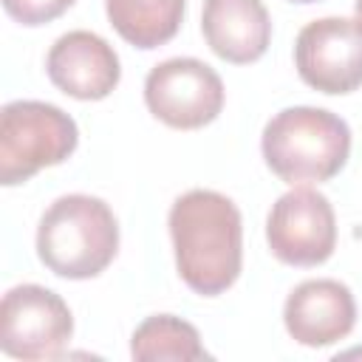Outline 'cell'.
Here are the masks:
<instances>
[{
    "mask_svg": "<svg viewBox=\"0 0 362 362\" xmlns=\"http://www.w3.org/2000/svg\"><path fill=\"white\" fill-rule=\"evenodd\" d=\"M291 3H317V0H291Z\"/></svg>",
    "mask_w": 362,
    "mask_h": 362,
    "instance_id": "obj_16",
    "label": "cell"
},
{
    "mask_svg": "<svg viewBox=\"0 0 362 362\" xmlns=\"http://www.w3.org/2000/svg\"><path fill=\"white\" fill-rule=\"evenodd\" d=\"M74 334L68 303L37 283L14 286L0 303V348L14 359H57Z\"/></svg>",
    "mask_w": 362,
    "mask_h": 362,
    "instance_id": "obj_5",
    "label": "cell"
},
{
    "mask_svg": "<svg viewBox=\"0 0 362 362\" xmlns=\"http://www.w3.org/2000/svg\"><path fill=\"white\" fill-rule=\"evenodd\" d=\"M105 11L116 34L141 51L170 42L184 23V0H105Z\"/></svg>",
    "mask_w": 362,
    "mask_h": 362,
    "instance_id": "obj_12",
    "label": "cell"
},
{
    "mask_svg": "<svg viewBox=\"0 0 362 362\" xmlns=\"http://www.w3.org/2000/svg\"><path fill=\"white\" fill-rule=\"evenodd\" d=\"M45 74L54 88L79 102H99L113 93L122 79L119 54L113 45L85 28L57 37L45 57Z\"/></svg>",
    "mask_w": 362,
    "mask_h": 362,
    "instance_id": "obj_9",
    "label": "cell"
},
{
    "mask_svg": "<svg viewBox=\"0 0 362 362\" xmlns=\"http://www.w3.org/2000/svg\"><path fill=\"white\" fill-rule=\"evenodd\" d=\"M354 11H356V25H359V31H362V0H356Z\"/></svg>",
    "mask_w": 362,
    "mask_h": 362,
    "instance_id": "obj_15",
    "label": "cell"
},
{
    "mask_svg": "<svg viewBox=\"0 0 362 362\" xmlns=\"http://www.w3.org/2000/svg\"><path fill=\"white\" fill-rule=\"evenodd\" d=\"M130 356L141 362H153V359L198 362L206 359L209 354L192 322L173 314H153L136 325L130 337Z\"/></svg>",
    "mask_w": 362,
    "mask_h": 362,
    "instance_id": "obj_13",
    "label": "cell"
},
{
    "mask_svg": "<svg viewBox=\"0 0 362 362\" xmlns=\"http://www.w3.org/2000/svg\"><path fill=\"white\" fill-rule=\"evenodd\" d=\"M294 65L300 79L328 96L362 88V31L356 20L322 17L300 28L294 40Z\"/></svg>",
    "mask_w": 362,
    "mask_h": 362,
    "instance_id": "obj_8",
    "label": "cell"
},
{
    "mask_svg": "<svg viewBox=\"0 0 362 362\" xmlns=\"http://www.w3.org/2000/svg\"><path fill=\"white\" fill-rule=\"evenodd\" d=\"M266 167L286 184L331 181L351 156V127L342 116L294 105L277 110L260 136Z\"/></svg>",
    "mask_w": 362,
    "mask_h": 362,
    "instance_id": "obj_2",
    "label": "cell"
},
{
    "mask_svg": "<svg viewBox=\"0 0 362 362\" xmlns=\"http://www.w3.org/2000/svg\"><path fill=\"white\" fill-rule=\"evenodd\" d=\"M201 31L215 57L232 65H249L272 42V17L263 0H204Z\"/></svg>",
    "mask_w": 362,
    "mask_h": 362,
    "instance_id": "obj_11",
    "label": "cell"
},
{
    "mask_svg": "<svg viewBox=\"0 0 362 362\" xmlns=\"http://www.w3.org/2000/svg\"><path fill=\"white\" fill-rule=\"evenodd\" d=\"M266 240L272 255L286 266H320L337 249V215L331 201L311 189L283 192L266 215Z\"/></svg>",
    "mask_w": 362,
    "mask_h": 362,
    "instance_id": "obj_7",
    "label": "cell"
},
{
    "mask_svg": "<svg viewBox=\"0 0 362 362\" xmlns=\"http://www.w3.org/2000/svg\"><path fill=\"white\" fill-rule=\"evenodd\" d=\"M119 252V221L113 209L85 192L57 198L37 226V257L65 280L102 274Z\"/></svg>",
    "mask_w": 362,
    "mask_h": 362,
    "instance_id": "obj_3",
    "label": "cell"
},
{
    "mask_svg": "<svg viewBox=\"0 0 362 362\" xmlns=\"http://www.w3.org/2000/svg\"><path fill=\"white\" fill-rule=\"evenodd\" d=\"M223 82L195 57H173L150 68L144 79L147 110L175 130H198L223 110Z\"/></svg>",
    "mask_w": 362,
    "mask_h": 362,
    "instance_id": "obj_6",
    "label": "cell"
},
{
    "mask_svg": "<svg viewBox=\"0 0 362 362\" xmlns=\"http://www.w3.org/2000/svg\"><path fill=\"white\" fill-rule=\"evenodd\" d=\"M288 337L305 348H325L345 339L356 325V303L345 283L331 277L303 280L283 305Z\"/></svg>",
    "mask_w": 362,
    "mask_h": 362,
    "instance_id": "obj_10",
    "label": "cell"
},
{
    "mask_svg": "<svg viewBox=\"0 0 362 362\" xmlns=\"http://www.w3.org/2000/svg\"><path fill=\"white\" fill-rule=\"evenodd\" d=\"M76 0H3L6 14L20 25H45L62 17Z\"/></svg>",
    "mask_w": 362,
    "mask_h": 362,
    "instance_id": "obj_14",
    "label": "cell"
},
{
    "mask_svg": "<svg viewBox=\"0 0 362 362\" xmlns=\"http://www.w3.org/2000/svg\"><path fill=\"white\" fill-rule=\"evenodd\" d=\"M170 238L181 280L201 297L235 286L243 266V218L232 198L215 189H189L170 206Z\"/></svg>",
    "mask_w": 362,
    "mask_h": 362,
    "instance_id": "obj_1",
    "label": "cell"
},
{
    "mask_svg": "<svg viewBox=\"0 0 362 362\" xmlns=\"http://www.w3.org/2000/svg\"><path fill=\"white\" fill-rule=\"evenodd\" d=\"M79 144L76 122L57 105L17 99L0 110V184L17 187L42 167L62 164Z\"/></svg>",
    "mask_w": 362,
    "mask_h": 362,
    "instance_id": "obj_4",
    "label": "cell"
}]
</instances>
